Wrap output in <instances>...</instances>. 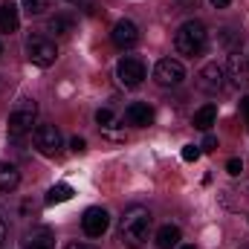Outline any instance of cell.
Returning <instances> with one entry per match:
<instances>
[{
	"label": "cell",
	"mask_w": 249,
	"mask_h": 249,
	"mask_svg": "<svg viewBox=\"0 0 249 249\" xmlns=\"http://www.w3.org/2000/svg\"><path fill=\"white\" fill-rule=\"evenodd\" d=\"M151 232V212L145 206H130L119 220V241L127 249H139Z\"/></svg>",
	"instance_id": "cell-1"
},
{
	"label": "cell",
	"mask_w": 249,
	"mask_h": 249,
	"mask_svg": "<svg viewBox=\"0 0 249 249\" xmlns=\"http://www.w3.org/2000/svg\"><path fill=\"white\" fill-rule=\"evenodd\" d=\"M206 44H209V32H206V26H203L200 20H186V23L177 29V35H174L177 53H180V55H188V58L203 55Z\"/></svg>",
	"instance_id": "cell-2"
},
{
	"label": "cell",
	"mask_w": 249,
	"mask_h": 249,
	"mask_svg": "<svg viewBox=\"0 0 249 249\" xmlns=\"http://www.w3.org/2000/svg\"><path fill=\"white\" fill-rule=\"evenodd\" d=\"M35 116H38L35 99H20V102L12 107V113H9V136L18 139V136H23L26 130H32Z\"/></svg>",
	"instance_id": "cell-3"
},
{
	"label": "cell",
	"mask_w": 249,
	"mask_h": 249,
	"mask_svg": "<svg viewBox=\"0 0 249 249\" xmlns=\"http://www.w3.org/2000/svg\"><path fill=\"white\" fill-rule=\"evenodd\" d=\"M26 55H29V61L38 64V67H53L55 58H58V47L47 35H32L26 41Z\"/></svg>",
	"instance_id": "cell-4"
},
{
	"label": "cell",
	"mask_w": 249,
	"mask_h": 249,
	"mask_svg": "<svg viewBox=\"0 0 249 249\" xmlns=\"http://www.w3.org/2000/svg\"><path fill=\"white\" fill-rule=\"evenodd\" d=\"M154 78H157L160 87H177L186 78V67H183V61H177V58H162V61H157V67H154Z\"/></svg>",
	"instance_id": "cell-5"
},
{
	"label": "cell",
	"mask_w": 249,
	"mask_h": 249,
	"mask_svg": "<svg viewBox=\"0 0 249 249\" xmlns=\"http://www.w3.org/2000/svg\"><path fill=\"white\" fill-rule=\"evenodd\" d=\"M32 139H35V148L44 157H55L61 151V130L55 124H38L35 133H32Z\"/></svg>",
	"instance_id": "cell-6"
},
{
	"label": "cell",
	"mask_w": 249,
	"mask_h": 249,
	"mask_svg": "<svg viewBox=\"0 0 249 249\" xmlns=\"http://www.w3.org/2000/svg\"><path fill=\"white\" fill-rule=\"evenodd\" d=\"M145 72H148L145 64L139 61V58H133V55L122 58L119 67H116V78H119L122 87H139V84L145 81Z\"/></svg>",
	"instance_id": "cell-7"
},
{
	"label": "cell",
	"mask_w": 249,
	"mask_h": 249,
	"mask_svg": "<svg viewBox=\"0 0 249 249\" xmlns=\"http://www.w3.org/2000/svg\"><path fill=\"white\" fill-rule=\"evenodd\" d=\"M107 226H110V214L102 206H90L81 217V229H84L87 238H102L107 232Z\"/></svg>",
	"instance_id": "cell-8"
},
{
	"label": "cell",
	"mask_w": 249,
	"mask_h": 249,
	"mask_svg": "<svg viewBox=\"0 0 249 249\" xmlns=\"http://www.w3.org/2000/svg\"><path fill=\"white\" fill-rule=\"evenodd\" d=\"M223 78H226V70H223L217 61H212V64H206V67L200 70V75H197V87H200L203 93H212V96H214L217 90H223V84H226Z\"/></svg>",
	"instance_id": "cell-9"
},
{
	"label": "cell",
	"mask_w": 249,
	"mask_h": 249,
	"mask_svg": "<svg viewBox=\"0 0 249 249\" xmlns=\"http://www.w3.org/2000/svg\"><path fill=\"white\" fill-rule=\"evenodd\" d=\"M223 70H226V78L232 81V87H249V61L241 53H232Z\"/></svg>",
	"instance_id": "cell-10"
},
{
	"label": "cell",
	"mask_w": 249,
	"mask_h": 249,
	"mask_svg": "<svg viewBox=\"0 0 249 249\" xmlns=\"http://www.w3.org/2000/svg\"><path fill=\"white\" fill-rule=\"evenodd\" d=\"M110 38H113V44L119 50H133L139 44V29H136L133 20H119L113 26V32H110Z\"/></svg>",
	"instance_id": "cell-11"
},
{
	"label": "cell",
	"mask_w": 249,
	"mask_h": 249,
	"mask_svg": "<svg viewBox=\"0 0 249 249\" xmlns=\"http://www.w3.org/2000/svg\"><path fill=\"white\" fill-rule=\"evenodd\" d=\"M124 122L133 124V127H148V124L154 122V110H151L148 105H142V102H133V105L124 110Z\"/></svg>",
	"instance_id": "cell-12"
},
{
	"label": "cell",
	"mask_w": 249,
	"mask_h": 249,
	"mask_svg": "<svg viewBox=\"0 0 249 249\" xmlns=\"http://www.w3.org/2000/svg\"><path fill=\"white\" fill-rule=\"evenodd\" d=\"M23 249H55V235L50 229H32L23 238Z\"/></svg>",
	"instance_id": "cell-13"
},
{
	"label": "cell",
	"mask_w": 249,
	"mask_h": 249,
	"mask_svg": "<svg viewBox=\"0 0 249 249\" xmlns=\"http://www.w3.org/2000/svg\"><path fill=\"white\" fill-rule=\"evenodd\" d=\"M20 26V18H18V6L12 0L0 3V32H15Z\"/></svg>",
	"instance_id": "cell-14"
},
{
	"label": "cell",
	"mask_w": 249,
	"mask_h": 249,
	"mask_svg": "<svg viewBox=\"0 0 249 249\" xmlns=\"http://www.w3.org/2000/svg\"><path fill=\"white\" fill-rule=\"evenodd\" d=\"M18 183H20V171L12 162H0V191L9 194V191L18 188Z\"/></svg>",
	"instance_id": "cell-15"
},
{
	"label": "cell",
	"mask_w": 249,
	"mask_h": 249,
	"mask_svg": "<svg viewBox=\"0 0 249 249\" xmlns=\"http://www.w3.org/2000/svg\"><path fill=\"white\" fill-rule=\"evenodd\" d=\"M214 122H217V107H214V105H203V107L194 113V119H191V124H194L197 130H206V133H209V127Z\"/></svg>",
	"instance_id": "cell-16"
},
{
	"label": "cell",
	"mask_w": 249,
	"mask_h": 249,
	"mask_svg": "<svg viewBox=\"0 0 249 249\" xmlns=\"http://www.w3.org/2000/svg\"><path fill=\"white\" fill-rule=\"evenodd\" d=\"M183 241V232H180V226H162L160 232H157V247L160 249H171V247H177Z\"/></svg>",
	"instance_id": "cell-17"
},
{
	"label": "cell",
	"mask_w": 249,
	"mask_h": 249,
	"mask_svg": "<svg viewBox=\"0 0 249 249\" xmlns=\"http://www.w3.org/2000/svg\"><path fill=\"white\" fill-rule=\"evenodd\" d=\"M72 197V188L67 186V183H58V186H53L47 191V206H58V203H67Z\"/></svg>",
	"instance_id": "cell-18"
},
{
	"label": "cell",
	"mask_w": 249,
	"mask_h": 249,
	"mask_svg": "<svg viewBox=\"0 0 249 249\" xmlns=\"http://www.w3.org/2000/svg\"><path fill=\"white\" fill-rule=\"evenodd\" d=\"M72 26H75V20H72V18H67V15H55V18L47 23V29H50V32H55V35H70V32H72Z\"/></svg>",
	"instance_id": "cell-19"
},
{
	"label": "cell",
	"mask_w": 249,
	"mask_h": 249,
	"mask_svg": "<svg viewBox=\"0 0 249 249\" xmlns=\"http://www.w3.org/2000/svg\"><path fill=\"white\" fill-rule=\"evenodd\" d=\"M20 3H23V9H26V15H29V18L44 15V12L50 9V0H20Z\"/></svg>",
	"instance_id": "cell-20"
},
{
	"label": "cell",
	"mask_w": 249,
	"mask_h": 249,
	"mask_svg": "<svg viewBox=\"0 0 249 249\" xmlns=\"http://www.w3.org/2000/svg\"><path fill=\"white\" fill-rule=\"evenodd\" d=\"M200 154H203V151H200V145H186V148H183V160H186V162L200 160Z\"/></svg>",
	"instance_id": "cell-21"
},
{
	"label": "cell",
	"mask_w": 249,
	"mask_h": 249,
	"mask_svg": "<svg viewBox=\"0 0 249 249\" xmlns=\"http://www.w3.org/2000/svg\"><path fill=\"white\" fill-rule=\"evenodd\" d=\"M96 122L102 124V127H107V124L113 122V110H107V107H102V110L96 113Z\"/></svg>",
	"instance_id": "cell-22"
},
{
	"label": "cell",
	"mask_w": 249,
	"mask_h": 249,
	"mask_svg": "<svg viewBox=\"0 0 249 249\" xmlns=\"http://www.w3.org/2000/svg\"><path fill=\"white\" fill-rule=\"evenodd\" d=\"M226 171H229V174H232V177H238V174H241V171H244V162H241V160H238V157H235V160H229V162H226Z\"/></svg>",
	"instance_id": "cell-23"
},
{
	"label": "cell",
	"mask_w": 249,
	"mask_h": 249,
	"mask_svg": "<svg viewBox=\"0 0 249 249\" xmlns=\"http://www.w3.org/2000/svg\"><path fill=\"white\" fill-rule=\"evenodd\" d=\"M217 148V139L212 136V133H206V139H203V145H200V151H214Z\"/></svg>",
	"instance_id": "cell-24"
},
{
	"label": "cell",
	"mask_w": 249,
	"mask_h": 249,
	"mask_svg": "<svg viewBox=\"0 0 249 249\" xmlns=\"http://www.w3.org/2000/svg\"><path fill=\"white\" fill-rule=\"evenodd\" d=\"M70 148H72V151H75V154H81V151H84V148H87V142H84V139H81V136H72V142H70Z\"/></svg>",
	"instance_id": "cell-25"
},
{
	"label": "cell",
	"mask_w": 249,
	"mask_h": 249,
	"mask_svg": "<svg viewBox=\"0 0 249 249\" xmlns=\"http://www.w3.org/2000/svg\"><path fill=\"white\" fill-rule=\"evenodd\" d=\"M241 113H244V119H247V124H249V96L241 99Z\"/></svg>",
	"instance_id": "cell-26"
},
{
	"label": "cell",
	"mask_w": 249,
	"mask_h": 249,
	"mask_svg": "<svg viewBox=\"0 0 249 249\" xmlns=\"http://www.w3.org/2000/svg\"><path fill=\"white\" fill-rule=\"evenodd\" d=\"M214 9H226V6H232V0H209Z\"/></svg>",
	"instance_id": "cell-27"
},
{
	"label": "cell",
	"mask_w": 249,
	"mask_h": 249,
	"mask_svg": "<svg viewBox=\"0 0 249 249\" xmlns=\"http://www.w3.org/2000/svg\"><path fill=\"white\" fill-rule=\"evenodd\" d=\"M3 244H6V220L0 217V247H3Z\"/></svg>",
	"instance_id": "cell-28"
},
{
	"label": "cell",
	"mask_w": 249,
	"mask_h": 249,
	"mask_svg": "<svg viewBox=\"0 0 249 249\" xmlns=\"http://www.w3.org/2000/svg\"><path fill=\"white\" fill-rule=\"evenodd\" d=\"M67 249H96V247H90V244H70Z\"/></svg>",
	"instance_id": "cell-29"
},
{
	"label": "cell",
	"mask_w": 249,
	"mask_h": 249,
	"mask_svg": "<svg viewBox=\"0 0 249 249\" xmlns=\"http://www.w3.org/2000/svg\"><path fill=\"white\" fill-rule=\"evenodd\" d=\"M180 249H194V247H180Z\"/></svg>",
	"instance_id": "cell-30"
},
{
	"label": "cell",
	"mask_w": 249,
	"mask_h": 249,
	"mask_svg": "<svg viewBox=\"0 0 249 249\" xmlns=\"http://www.w3.org/2000/svg\"><path fill=\"white\" fill-rule=\"evenodd\" d=\"M0 55H3V44H0Z\"/></svg>",
	"instance_id": "cell-31"
}]
</instances>
